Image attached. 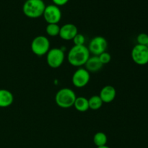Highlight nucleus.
I'll use <instances>...</instances> for the list:
<instances>
[{
    "instance_id": "6e6552de",
    "label": "nucleus",
    "mask_w": 148,
    "mask_h": 148,
    "mask_svg": "<svg viewBox=\"0 0 148 148\" xmlns=\"http://www.w3.org/2000/svg\"><path fill=\"white\" fill-rule=\"evenodd\" d=\"M62 11L58 6L49 4L46 6L43 17L47 24H58L62 19Z\"/></svg>"
},
{
    "instance_id": "5701e85b",
    "label": "nucleus",
    "mask_w": 148,
    "mask_h": 148,
    "mask_svg": "<svg viewBox=\"0 0 148 148\" xmlns=\"http://www.w3.org/2000/svg\"><path fill=\"white\" fill-rule=\"evenodd\" d=\"M147 48H148V43H147Z\"/></svg>"
},
{
    "instance_id": "a211bd4d",
    "label": "nucleus",
    "mask_w": 148,
    "mask_h": 148,
    "mask_svg": "<svg viewBox=\"0 0 148 148\" xmlns=\"http://www.w3.org/2000/svg\"><path fill=\"white\" fill-rule=\"evenodd\" d=\"M74 46H83L85 43V37L81 33H77L73 39Z\"/></svg>"
},
{
    "instance_id": "aec40b11",
    "label": "nucleus",
    "mask_w": 148,
    "mask_h": 148,
    "mask_svg": "<svg viewBox=\"0 0 148 148\" xmlns=\"http://www.w3.org/2000/svg\"><path fill=\"white\" fill-rule=\"evenodd\" d=\"M137 44L143 45V46H147L148 43V35L146 33H140L137 37Z\"/></svg>"
},
{
    "instance_id": "2eb2a0df",
    "label": "nucleus",
    "mask_w": 148,
    "mask_h": 148,
    "mask_svg": "<svg viewBox=\"0 0 148 148\" xmlns=\"http://www.w3.org/2000/svg\"><path fill=\"white\" fill-rule=\"evenodd\" d=\"M107 141H108V138H107L106 134L102 132L95 133L93 137V143L97 146V147L106 145Z\"/></svg>"
},
{
    "instance_id": "9b49d317",
    "label": "nucleus",
    "mask_w": 148,
    "mask_h": 148,
    "mask_svg": "<svg viewBox=\"0 0 148 148\" xmlns=\"http://www.w3.org/2000/svg\"><path fill=\"white\" fill-rule=\"evenodd\" d=\"M98 95L102 100L103 103H109L115 99L116 95V90L114 87L111 85H106L101 90Z\"/></svg>"
},
{
    "instance_id": "f03ea898",
    "label": "nucleus",
    "mask_w": 148,
    "mask_h": 148,
    "mask_svg": "<svg viewBox=\"0 0 148 148\" xmlns=\"http://www.w3.org/2000/svg\"><path fill=\"white\" fill-rule=\"evenodd\" d=\"M46 4L43 0H26L23 6V12L26 17L36 19L43 16Z\"/></svg>"
},
{
    "instance_id": "20e7f679",
    "label": "nucleus",
    "mask_w": 148,
    "mask_h": 148,
    "mask_svg": "<svg viewBox=\"0 0 148 148\" xmlns=\"http://www.w3.org/2000/svg\"><path fill=\"white\" fill-rule=\"evenodd\" d=\"M50 41L45 36H38L33 39L30 44L32 52L38 56L46 55L50 50Z\"/></svg>"
},
{
    "instance_id": "4be33fe9",
    "label": "nucleus",
    "mask_w": 148,
    "mask_h": 148,
    "mask_svg": "<svg viewBox=\"0 0 148 148\" xmlns=\"http://www.w3.org/2000/svg\"><path fill=\"white\" fill-rule=\"evenodd\" d=\"M97 148H110V147L107 145H104V146H101V147H98Z\"/></svg>"
},
{
    "instance_id": "f8f14e48",
    "label": "nucleus",
    "mask_w": 148,
    "mask_h": 148,
    "mask_svg": "<svg viewBox=\"0 0 148 148\" xmlns=\"http://www.w3.org/2000/svg\"><path fill=\"white\" fill-rule=\"evenodd\" d=\"M85 69L90 72H96L102 69L103 64L98 56H90L85 64Z\"/></svg>"
},
{
    "instance_id": "ddd939ff",
    "label": "nucleus",
    "mask_w": 148,
    "mask_h": 148,
    "mask_svg": "<svg viewBox=\"0 0 148 148\" xmlns=\"http://www.w3.org/2000/svg\"><path fill=\"white\" fill-rule=\"evenodd\" d=\"M14 101V96L10 90L0 89V108L10 106Z\"/></svg>"
},
{
    "instance_id": "0eeeda50",
    "label": "nucleus",
    "mask_w": 148,
    "mask_h": 148,
    "mask_svg": "<svg viewBox=\"0 0 148 148\" xmlns=\"http://www.w3.org/2000/svg\"><path fill=\"white\" fill-rule=\"evenodd\" d=\"M133 62L143 66L148 64V48L147 46L137 44L133 47L131 53Z\"/></svg>"
},
{
    "instance_id": "7ed1b4c3",
    "label": "nucleus",
    "mask_w": 148,
    "mask_h": 148,
    "mask_svg": "<svg viewBox=\"0 0 148 148\" xmlns=\"http://www.w3.org/2000/svg\"><path fill=\"white\" fill-rule=\"evenodd\" d=\"M76 98V94L72 89L64 88L56 92L55 95V102L60 108H69L73 106Z\"/></svg>"
},
{
    "instance_id": "423d86ee",
    "label": "nucleus",
    "mask_w": 148,
    "mask_h": 148,
    "mask_svg": "<svg viewBox=\"0 0 148 148\" xmlns=\"http://www.w3.org/2000/svg\"><path fill=\"white\" fill-rule=\"evenodd\" d=\"M90 54L99 56L108 49V41L103 36H95L90 41L88 47Z\"/></svg>"
},
{
    "instance_id": "412c9836",
    "label": "nucleus",
    "mask_w": 148,
    "mask_h": 148,
    "mask_svg": "<svg viewBox=\"0 0 148 148\" xmlns=\"http://www.w3.org/2000/svg\"><path fill=\"white\" fill-rule=\"evenodd\" d=\"M53 4L58 6V7H60V6H64L66 4H67L69 0H52Z\"/></svg>"
},
{
    "instance_id": "6ab92c4d",
    "label": "nucleus",
    "mask_w": 148,
    "mask_h": 148,
    "mask_svg": "<svg viewBox=\"0 0 148 148\" xmlns=\"http://www.w3.org/2000/svg\"><path fill=\"white\" fill-rule=\"evenodd\" d=\"M98 58H99L100 61H101V63L103 65L108 64L111 60V54L107 51H105L103 52V53H101V54H100L99 56H98Z\"/></svg>"
},
{
    "instance_id": "4468645a",
    "label": "nucleus",
    "mask_w": 148,
    "mask_h": 148,
    "mask_svg": "<svg viewBox=\"0 0 148 148\" xmlns=\"http://www.w3.org/2000/svg\"><path fill=\"white\" fill-rule=\"evenodd\" d=\"M73 106L79 112H85L89 109L88 99L83 96L77 97Z\"/></svg>"
},
{
    "instance_id": "f257e3e1",
    "label": "nucleus",
    "mask_w": 148,
    "mask_h": 148,
    "mask_svg": "<svg viewBox=\"0 0 148 148\" xmlns=\"http://www.w3.org/2000/svg\"><path fill=\"white\" fill-rule=\"evenodd\" d=\"M90 56L88 47L83 46H73L68 52V62L75 67H82Z\"/></svg>"
},
{
    "instance_id": "1a4fd4ad",
    "label": "nucleus",
    "mask_w": 148,
    "mask_h": 148,
    "mask_svg": "<svg viewBox=\"0 0 148 148\" xmlns=\"http://www.w3.org/2000/svg\"><path fill=\"white\" fill-rule=\"evenodd\" d=\"M90 79V73L85 68L79 67L72 77V82L74 86L77 88H82L86 86Z\"/></svg>"
},
{
    "instance_id": "f3484780",
    "label": "nucleus",
    "mask_w": 148,
    "mask_h": 148,
    "mask_svg": "<svg viewBox=\"0 0 148 148\" xmlns=\"http://www.w3.org/2000/svg\"><path fill=\"white\" fill-rule=\"evenodd\" d=\"M60 27L58 24H47L46 27V32L48 36L51 37H55L59 35Z\"/></svg>"
},
{
    "instance_id": "9d476101",
    "label": "nucleus",
    "mask_w": 148,
    "mask_h": 148,
    "mask_svg": "<svg viewBox=\"0 0 148 148\" xmlns=\"http://www.w3.org/2000/svg\"><path fill=\"white\" fill-rule=\"evenodd\" d=\"M78 33V29L75 25L72 23H66L60 27L59 36L64 40H70L75 38Z\"/></svg>"
},
{
    "instance_id": "39448f33",
    "label": "nucleus",
    "mask_w": 148,
    "mask_h": 148,
    "mask_svg": "<svg viewBox=\"0 0 148 148\" xmlns=\"http://www.w3.org/2000/svg\"><path fill=\"white\" fill-rule=\"evenodd\" d=\"M64 59V52L62 49L59 48L50 49L46 53V62L48 65L53 69H56L62 66Z\"/></svg>"
},
{
    "instance_id": "dca6fc26",
    "label": "nucleus",
    "mask_w": 148,
    "mask_h": 148,
    "mask_svg": "<svg viewBox=\"0 0 148 148\" xmlns=\"http://www.w3.org/2000/svg\"><path fill=\"white\" fill-rule=\"evenodd\" d=\"M88 103H89V108L93 111H96L102 107L103 103L99 95H92L88 99Z\"/></svg>"
}]
</instances>
